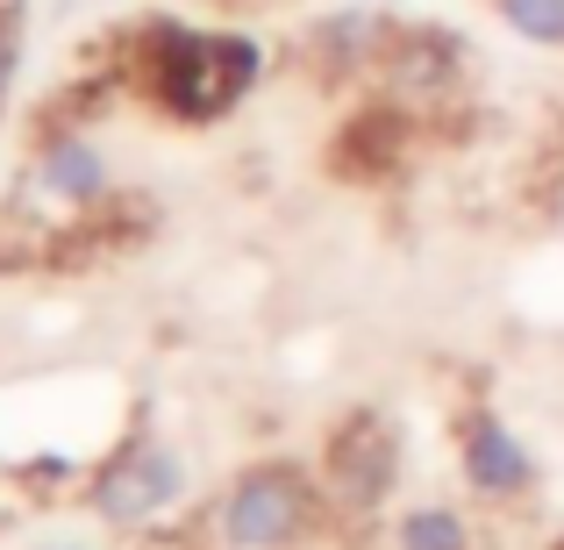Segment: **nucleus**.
Wrapping results in <instances>:
<instances>
[{
  "label": "nucleus",
  "instance_id": "423d86ee",
  "mask_svg": "<svg viewBox=\"0 0 564 550\" xmlns=\"http://www.w3.org/2000/svg\"><path fill=\"white\" fill-rule=\"evenodd\" d=\"M457 465H465V486L486 500H514L536 486V465H529V443L500 422L494 408H465L457 414Z\"/></svg>",
  "mask_w": 564,
  "mask_h": 550
},
{
  "label": "nucleus",
  "instance_id": "1a4fd4ad",
  "mask_svg": "<svg viewBox=\"0 0 564 550\" xmlns=\"http://www.w3.org/2000/svg\"><path fill=\"white\" fill-rule=\"evenodd\" d=\"M400 550H471V529L457 508H408L400 515Z\"/></svg>",
  "mask_w": 564,
  "mask_h": 550
},
{
  "label": "nucleus",
  "instance_id": "20e7f679",
  "mask_svg": "<svg viewBox=\"0 0 564 550\" xmlns=\"http://www.w3.org/2000/svg\"><path fill=\"white\" fill-rule=\"evenodd\" d=\"M180 494H186V465H180V451L158 443V436H129L122 451H108V457H100V472L86 479L94 515H108V522H122V529L165 515Z\"/></svg>",
  "mask_w": 564,
  "mask_h": 550
},
{
  "label": "nucleus",
  "instance_id": "7ed1b4c3",
  "mask_svg": "<svg viewBox=\"0 0 564 550\" xmlns=\"http://www.w3.org/2000/svg\"><path fill=\"white\" fill-rule=\"evenodd\" d=\"M315 479L301 465H250L243 479L221 494V543L229 550H286L315 522Z\"/></svg>",
  "mask_w": 564,
  "mask_h": 550
},
{
  "label": "nucleus",
  "instance_id": "f257e3e1",
  "mask_svg": "<svg viewBox=\"0 0 564 550\" xmlns=\"http://www.w3.org/2000/svg\"><path fill=\"white\" fill-rule=\"evenodd\" d=\"M122 65L137 72L143 100L172 122L200 129L236 115L264 79V51L250 36H229V29H186V22H143L129 36Z\"/></svg>",
  "mask_w": 564,
  "mask_h": 550
},
{
  "label": "nucleus",
  "instance_id": "f8f14e48",
  "mask_svg": "<svg viewBox=\"0 0 564 550\" xmlns=\"http://www.w3.org/2000/svg\"><path fill=\"white\" fill-rule=\"evenodd\" d=\"M551 550H564V537H557V543H551Z\"/></svg>",
  "mask_w": 564,
  "mask_h": 550
},
{
  "label": "nucleus",
  "instance_id": "f03ea898",
  "mask_svg": "<svg viewBox=\"0 0 564 550\" xmlns=\"http://www.w3.org/2000/svg\"><path fill=\"white\" fill-rule=\"evenodd\" d=\"M400 479V429L379 408H350L322 443V500L344 515H379Z\"/></svg>",
  "mask_w": 564,
  "mask_h": 550
},
{
  "label": "nucleus",
  "instance_id": "9b49d317",
  "mask_svg": "<svg viewBox=\"0 0 564 550\" xmlns=\"http://www.w3.org/2000/svg\"><path fill=\"white\" fill-rule=\"evenodd\" d=\"M14 65H22V0H0V94H8Z\"/></svg>",
  "mask_w": 564,
  "mask_h": 550
},
{
  "label": "nucleus",
  "instance_id": "39448f33",
  "mask_svg": "<svg viewBox=\"0 0 564 550\" xmlns=\"http://www.w3.org/2000/svg\"><path fill=\"white\" fill-rule=\"evenodd\" d=\"M408 143H414L408 100H358V108L329 129L322 158H329V180L379 186V180H393V172L408 165Z\"/></svg>",
  "mask_w": 564,
  "mask_h": 550
},
{
  "label": "nucleus",
  "instance_id": "0eeeda50",
  "mask_svg": "<svg viewBox=\"0 0 564 550\" xmlns=\"http://www.w3.org/2000/svg\"><path fill=\"white\" fill-rule=\"evenodd\" d=\"M379 65L393 79V100H443L465 72V36L451 29H386L379 36Z\"/></svg>",
  "mask_w": 564,
  "mask_h": 550
},
{
  "label": "nucleus",
  "instance_id": "6e6552de",
  "mask_svg": "<svg viewBox=\"0 0 564 550\" xmlns=\"http://www.w3.org/2000/svg\"><path fill=\"white\" fill-rule=\"evenodd\" d=\"M36 180L51 201H65V207H94V201H108V158L94 151V143L72 129V137H43V151H36Z\"/></svg>",
  "mask_w": 564,
  "mask_h": 550
},
{
  "label": "nucleus",
  "instance_id": "9d476101",
  "mask_svg": "<svg viewBox=\"0 0 564 550\" xmlns=\"http://www.w3.org/2000/svg\"><path fill=\"white\" fill-rule=\"evenodd\" d=\"M500 14H508V22L522 29L529 43H543V51H564V0H500Z\"/></svg>",
  "mask_w": 564,
  "mask_h": 550
}]
</instances>
